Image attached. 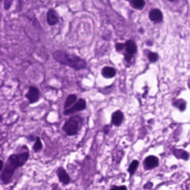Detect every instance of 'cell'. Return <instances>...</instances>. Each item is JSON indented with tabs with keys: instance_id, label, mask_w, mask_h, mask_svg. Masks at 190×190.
Instances as JSON below:
<instances>
[{
	"instance_id": "1",
	"label": "cell",
	"mask_w": 190,
	"mask_h": 190,
	"mask_svg": "<svg viewBox=\"0 0 190 190\" xmlns=\"http://www.w3.org/2000/svg\"><path fill=\"white\" fill-rule=\"evenodd\" d=\"M28 158L29 151L26 147H25L23 152L10 155L9 158L7 159L5 166H4V170L1 171V182L3 184H8L11 180V177L14 175V171L18 168H20V166H22L28 160Z\"/></svg>"
},
{
	"instance_id": "2",
	"label": "cell",
	"mask_w": 190,
	"mask_h": 190,
	"mask_svg": "<svg viewBox=\"0 0 190 190\" xmlns=\"http://www.w3.org/2000/svg\"><path fill=\"white\" fill-rule=\"evenodd\" d=\"M54 59L60 64L69 66L76 70H81L86 67V62L78 56L69 54L65 51H57L54 53Z\"/></svg>"
},
{
	"instance_id": "3",
	"label": "cell",
	"mask_w": 190,
	"mask_h": 190,
	"mask_svg": "<svg viewBox=\"0 0 190 190\" xmlns=\"http://www.w3.org/2000/svg\"><path fill=\"white\" fill-rule=\"evenodd\" d=\"M79 124H80V119L78 117H72L69 118L63 126V131L68 136H74L77 134L79 129Z\"/></svg>"
},
{
	"instance_id": "4",
	"label": "cell",
	"mask_w": 190,
	"mask_h": 190,
	"mask_svg": "<svg viewBox=\"0 0 190 190\" xmlns=\"http://www.w3.org/2000/svg\"><path fill=\"white\" fill-rule=\"evenodd\" d=\"M85 106H86V103H85L84 99H79L78 101L76 102V104L71 106V107L68 108V109H65L64 114L65 115H68V114H72V113H75V112L82 111V110L85 109Z\"/></svg>"
},
{
	"instance_id": "5",
	"label": "cell",
	"mask_w": 190,
	"mask_h": 190,
	"mask_svg": "<svg viewBox=\"0 0 190 190\" xmlns=\"http://www.w3.org/2000/svg\"><path fill=\"white\" fill-rule=\"evenodd\" d=\"M158 158L156 156H153V155H150L148 157L145 158L144 160V168L146 170H152V169L156 168L158 166Z\"/></svg>"
},
{
	"instance_id": "6",
	"label": "cell",
	"mask_w": 190,
	"mask_h": 190,
	"mask_svg": "<svg viewBox=\"0 0 190 190\" xmlns=\"http://www.w3.org/2000/svg\"><path fill=\"white\" fill-rule=\"evenodd\" d=\"M149 19L154 23H160L164 19L162 12L157 8H153L149 11Z\"/></svg>"
},
{
	"instance_id": "7",
	"label": "cell",
	"mask_w": 190,
	"mask_h": 190,
	"mask_svg": "<svg viewBox=\"0 0 190 190\" xmlns=\"http://www.w3.org/2000/svg\"><path fill=\"white\" fill-rule=\"evenodd\" d=\"M27 99L29 100L30 103H35L38 101L39 99V91L35 86H31L29 89L28 95H27Z\"/></svg>"
},
{
	"instance_id": "8",
	"label": "cell",
	"mask_w": 190,
	"mask_h": 190,
	"mask_svg": "<svg viewBox=\"0 0 190 190\" xmlns=\"http://www.w3.org/2000/svg\"><path fill=\"white\" fill-rule=\"evenodd\" d=\"M46 21H47V23H49V25H51V26L56 25L58 22H59V16H58V14L55 9H49V11H47Z\"/></svg>"
},
{
	"instance_id": "9",
	"label": "cell",
	"mask_w": 190,
	"mask_h": 190,
	"mask_svg": "<svg viewBox=\"0 0 190 190\" xmlns=\"http://www.w3.org/2000/svg\"><path fill=\"white\" fill-rule=\"evenodd\" d=\"M58 177H59V180L61 181L64 185H67L70 183V177L68 176L67 172L63 168H60L59 170H58Z\"/></svg>"
},
{
	"instance_id": "10",
	"label": "cell",
	"mask_w": 190,
	"mask_h": 190,
	"mask_svg": "<svg viewBox=\"0 0 190 190\" xmlns=\"http://www.w3.org/2000/svg\"><path fill=\"white\" fill-rule=\"evenodd\" d=\"M126 55H135L137 53V44L134 40H127L126 42Z\"/></svg>"
},
{
	"instance_id": "11",
	"label": "cell",
	"mask_w": 190,
	"mask_h": 190,
	"mask_svg": "<svg viewBox=\"0 0 190 190\" xmlns=\"http://www.w3.org/2000/svg\"><path fill=\"white\" fill-rule=\"evenodd\" d=\"M124 113H122L121 111H116L113 113V115H112V124H114V126H120L121 124V122L124 121Z\"/></svg>"
},
{
	"instance_id": "12",
	"label": "cell",
	"mask_w": 190,
	"mask_h": 190,
	"mask_svg": "<svg viewBox=\"0 0 190 190\" xmlns=\"http://www.w3.org/2000/svg\"><path fill=\"white\" fill-rule=\"evenodd\" d=\"M115 69L112 68V67H104L103 70H102V75L106 78H112V77L115 76Z\"/></svg>"
},
{
	"instance_id": "13",
	"label": "cell",
	"mask_w": 190,
	"mask_h": 190,
	"mask_svg": "<svg viewBox=\"0 0 190 190\" xmlns=\"http://www.w3.org/2000/svg\"><path fill=\"white\" fill-rule=\"evenodd\" d=\"M174 155L178 158H182V159H188V157H189V154L182 149H175Z\"/></svg>"
},
{
	"instance_id": "14",
	"label": "cell",
	"mask_w": 190,
	"mask_h": 190,
	"mask_svg": "<svg viewBox=\"0 0 190 190\" xmlns=\"http://www.w3.org/2000/svg\"><path fill=\"white\" fill-rule=\"evenodd\" d=\"M129 4L136 9H142L145 6L144 0H129Z\"/></svg>"
},
{
	"instance_id": "15",
	"label": "cell",
	"mask_w": 190,
	"mask_h": 190,
	"mask_svg": "<svg viewBox=\"0 0 190 190\" xmlns=\"http://www.w3.org/2000/svg\"><path fill=\"white\" fill-rule=\"evenodd\" d=\"M76 99H77V97L75 95L68 96V98L66 99V102H65V105H64L65 109H68V108H70L72 105H74V103L76 102Z\"/></svg>"
},
{
	"instance_id": "16",
	"label": "cell",
	"mask_w": 190,
	"mask_h": 190,
	"mask_svg": "<svg viewBox=\"0 0 190 190\" xmlns=\"http://www.w3.org/2000/svg\"><path fill=\"white\" fill-rule=\"evenodd\" d=\"M173 104H174L175 107H177L179 110H181V111H184V110L186 109V102H185L184 100H182V99L176 100V101H175Z\"/></svg>"
},
{
	"instance_id": "17",
	"label": "cell",
	"mask_w": 190,
	"mask_h": 190,
	"mask_svg": "<svg viewBox=\"0 0 190 190\" xmlns=\"http://www.w3.org/2000/svg\"><path fill=\"white\" fill-rule=\"evenodd\" d=\"M138 166H139V161H138V160H133V161H131V166H129V174L133 175L134 173L137 171Z\"/></svg>"
},
{
	"instance_id": "18",
	"label": "cell",
	"mask_w": 190,
	"mask_h": 190,
	"mask_svg": "<svg viewBox=\"0 0 190 190\" xmlns=\"http://www.w3.org/2000/svg\"><path fill=\"white\" fill-rule=\"evenodd\" d=\"M41 148H42V143H41V140L39 139V138H37L36 141H35V144L34 146H33V149H34L35 152H38L41 150Z\"/></svg>"
},
{
	"instance_id": "19",
	"label": "cell",
	"mask_w": 190,
	"mask_h": 190,
	"mask_svg": "<svg viewBox=\"0 0 190 190\" xmlns=\"http://www.w3.org/2000/svg\"><path fill=\"white\" fill-rule=\"evenodd\" d=\"M148 60H149L151 63H155V62L158 60V55L156 53H152V51H150V53L148 54Z\"/></svg>"
},
{
	"instance_id": "20",
	"label": "cell",
	"mask_w": 190,
	"mask_h": 190,
	"mask_svg": "<svg viewBox=\"0 0 190 190\" xmlns=\"http://www.w3.org/2000/svg\"><path fill=\"white\" fill-rule=\"evenodd\" d=\"M124 47H126V43H116V45H115L116 51H120L121 49H124Z\"/></svg>"
},
{
	"instance_id": "21",
	"label": "cell",
	"mask_w": 190,
	"mask_h": 190,
	"mask_svg": "<svg viewBox=\"0 0 190 190\" xmlns=\"http://www.w3.org/2000/svg\"><path fill=\"white\" fill-rule=\"evenodd\" d=\"M11 2H12L11 0H4V7H5V9H8L10 7Z\"/></svg>"
},
{
	"instance_id": "22",
	"label": "cell",
	"mask_w": 190,
	"mask_h": 190,
	"mask_svg": "<svg viewBox=\"0 0 190 190\" xmlns=\"http://www.w3.org/2000/svg\"><path fill=\"white\" fill-rule=\"evenodd\" d=\"M112 189L113 190H116V189H126V186H113L112 187Z\"/></svg>"
},
{
	"instance_id": "23",
	"label": "cell",
	"mask_w": 190,
	"mask_h": 190,
	"mask_svg": "<svg viewBox=\"0 0 190 190\" xmlns=\"http://www.w3.org/2000/svg\"><path fill=\"white\" fill-rule=\"evenodd\" d=\"M149 187H150V188L152 187V183H150V182L147 183V184H146L145 186H144V189H147V188H149Z\"/></svg>"
},
{
	"instance_id": "24",
	"label": "cell",
	"mask_w": 190,
	"mask_h": 190,
	"mask_svg": "<svg viewBox=\"0 0 190 190\" xmlns=\"http://www.w3.org/2000/svg\"><path fill=\"white\" fill-rule=\"evenodd\" d=\"M2 168H3V162H2V160H0V170L2 171Z\"/></svg>"
},
{
	"instance_id": "25",
	"label": "cell",
	"mask_w": 190,
	"mask_h": 190,
	"mask_svg": "<svg viewBox=\"0 0 190 190\" xmlns=\"http://www.w3.org/2000/svg\"><path fill=\"white\" fill-rule=\"evenodd\" d=\"M169 1H175V0H169Z\"/></svg>"
},
{
	"instance_id": "26",
	"label": "cell",
	"mask_w": 190,
	"mask_h": 190,
	"mask_svg": "<svg viewBox=\"0 0 190 190\" xmlns=\"http://www.w3.org/2000/svg\"><path fill=\"white\" fill-rule=\"evenodd\" d=\"M189 87H190V82H189Z\"/></svg>"
}]
</instances>
